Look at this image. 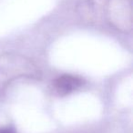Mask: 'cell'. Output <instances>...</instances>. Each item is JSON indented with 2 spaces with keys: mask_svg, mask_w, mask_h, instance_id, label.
<instances>
[{
  "mask_svg": "<svg viewBox=\"0 0 133 133\" xmlns=\"http://www.w3.org/2000/svg\"><path fill=\"white\" fill-rule=\"evenodd\" d=\"M78 11L89 22L105 19L118 31L128 33L132 29L131 0H80Z\"/></svg>",
  "mask_w": 133,
  "mask_h": 133,
  "instance_id": "cell-1",
  "label": "cell"
},
{
  "mask_svg": "<svg viewBox=\"0 0 133 133\" xmlns=\"http://www.w3.org/2000/svg\"><path fill=\"white\" fill-rule=\"evenodd\" d=\"M39 76L38 68L28 57L16 53L0 55V90L16 79L37 78Z\"/></svg>",
  "mask_w": 133,
  "mask_h": 133,
  "instance_id": "cell-2",
  "label": "cell"
},
{
  "mask_svg": "<svg viewBox=\"0 0 133 133\" xmlns=\"http://www.w3.org/2000/svg\"><path fill=\"white\" fill-rule=\"evenodd\" d=\"M84 80L82 78L75 75L65 74L57 78L53 82V87L56 92L61 96L71 94L82 87Z\"/></svg>",
  "mask_w": 133,
  "mask_h": 133,
  "instance_id": "cell-3",
  "label": "cell"
},
{
  "mask_svg": "<svg viewBox=\"0 0 133 133\" xmlns=\"http://www.w3.org/2000/svg\"><path fill=\"white\" fill-rule=\"evenodd\" d=\"M0 133H17L13 127H1L0 128Z\"/></svg>",
  "mask_w": 133,
  "mask_h": 133,
  "instance_id": "cell-4",
  "label": "cell"
}]
</instances>
